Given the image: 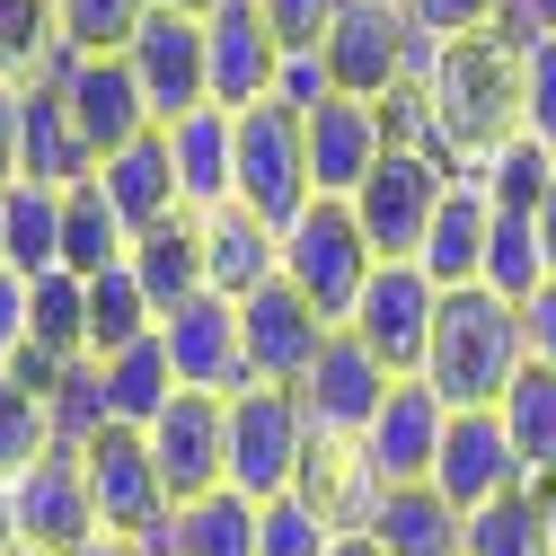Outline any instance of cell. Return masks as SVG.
I'll return each instance as SVG.
<instances>
[{"instance_id": "6da1fadb", "label": "cell", "mask_w": 556, "mask_h": 556, "mask_svg": "<svg viewBox=\"0 0 556 556\" xmlns=\"http://www.w3.org/2000/svg\"><path fill=\"white\" fill-rule=\"evenodd\" d=\"M433 115V142L451 168L485 160L495 142L521 132V36L513 27H485V36H451L425 53V80H415Z\"/></svg>"}, {"instance_id": "7a4b0ae2", "label": "cell", "mask_w": 556, "mask_h": 556, "mask_svg": "<svg viewBox=\"0 0 556 556\" xmlns=\"http://www.w3.org/2000/svg\"><path fill=\"white\" fill-rule=\"evenodd\" d=\"M530 371V336H521V309L504 292H442V318H433V354H425V380L451 415H485L504 406L513 380Z\"/></svg>"}, {"instance_id": "3957f363", "label": "cell", "mask_w": 556, "mask_h": 556, "mask_svg": "<svg viewBox=\"0 0 556 556\" xmlns=\"http://www.w3.org/2000/svg\"><path fill=\"white\" fill-rule=\"evenodd\" d=\"M318 53H327V72H336V98L389 106V98H406L415 80H425L433 36L406 18V0H344V18L327 27Z\"/></svg>"}, {"instance_id": "277c9868", "label": "cell", "mask_w": 556, "mask_h": 556, "mask_svg": "<svg viewBox=\"0 0 556 556\" xmlns=\"http://www.w3.org/2000/svg\"><path fill=\"white\" fill-rule=\"evenodd\" d=\"M371 274H380V256H371V239H363V222H354V203H309V213L283 230V283H292L327 327L354 318V301H363Z\"/></svg>"}, {"instance_id": "5b68a950", "label": "cell", "mask_w": 556, "mask_h": 556, "mask_svg": "<svg viewBox=\"0 0 556 556\" xmlns=\"http://www.w3.org/2000/svg\"><path fill=\"white\" fill-rule=\"evenodd\" d=\"M309 415H301V397L292 389H239L230 397V495H248V504H274V495H292L301 485V468H309Z\"/></svg>"}, {"instance_id": "8992f818", "label": "cell", "mask_w": 556, "mask_h": 556, "mask_svg": "<svg viewBox=\"0 0 556 556\" xmlns=\"http://www.w3.org/2000/svg\"><path fill=\"white\" fill-rule=\"evenodd\" d=\"M451 177H459V168H451L442 151H389V160L371 168V186L354 194V222H363V239H371L380 265H415V256H425Z\"/></svg>"}, {"instance_id": "52a82bcc", "label": "cell", "mask_w": 556, "mask_h": 556, "mask_svg": "<svg viewBox=\"0 0 556 556\" xmlns=\"http://www.w3.org/2000/svg\"><path fill=\"white\" fill-rule=\"evenodd\" d=\"M318 203L309 186V124L292 106H248L239 115V213H256L265 230H292Z\"/></svg>"}, {"instance_id": "ba28073f", "label": "cell", "mask_w": 556, "mask_h": 556, "mask_svg": "<svg viewBox=\"0 0 556 556\" xmlns=\"http://www.w3.org/2000/svg\"><path fill=\"white\" fill-rule=\"evenodd\" d=\"M389 389H397V371L371 354L354 327H336L292 397H301V415H309V442H344V451H354V442L371 433V415L389 406Z\"/></svg>"}, {"instance_id": "9c48e42d", "label": "cell", "mask_w": 556, "mask_h": 556, "mask_svg": "<svg viewBox=\"0 0 556 556\" xmlns=\"http://www.w3.org/2000/svg\"><path fill=\"white\" fill-rule=\"evenodd\" d=\"M27 89H62V106H72L89 160H115V151L142 142V132H160L151 106H142V80H132V62H80V53H62V45H53V62H45Z\"/></svg>"}, {"instance_id": "30bf717a", "label": "cell", "mask_w": 556, "mask_h": 556, "mask_svg": "<svg viewBox=\"0 0 556 556\" xmlns=\"http://www.w3.org/2000/svg\"><path fill=\"white\" fill-rule=\"evenodd\" d=\"M433 318H442V283H433V274H425V265H380L344 327H354L397 380H415L425 354H433Z\"/></svg>"}, {"instance_id": "8fae6325", "label": "cell", "mask_w": 556, "mask_h": 556, "mask_svg": "<svg viewBox=\"0 0 556 556\" xmlns=\"http://www.w3.org/2000/svg\"><path fill=\"white\" fill-rule=\"evenodd\" d=\"M151 459H160V485L168 504H203L230 485V397H203V389H177V406L151 425Z\"/></svg>"}, {"instance_id": "7c38bea8", "label": "cell", "mask_w": 556, "mask_h": 556, "mask_svg": "<svg viewBox=\"0 0 556 556\" xmlns=\"http://www.w3.org/2000/svg\"><path fill=\"white\" fill-rule=\"evenodd\" d=\"M80 477H89V504H98V530H106V539H142V530H160V521L177 513L168 485H160V459H151V433L106 425V433L80 451Z\"/></svg>"}, {"instance_id": "4fadbf2b", "label": "cell", "mask_w": 556, "mask_h": 556, "mask_svg": "<svg viewBox=\"0 0 556 556\" xmlns=\"http://www.w3.org/2000/svg\"><path fill=\"white\" fill-rule=\"evenodd\" d=\"M442 433H451V406H442L425 380H397L389 406L371 415V433L354 442V459H363V477L380 485V495H397V485H433Z\"/></svg>"}, {"instance_id": "5bb4252c", "label": "cell", "mask_w": 556, "mask_h": 556, "mask_svg": "<svg viewBox=\"0 0 556 556\" xmlns=\"http://www.w3.org/2000/svg\"><path fill=\"white\" fill-rule=\"evenodd\" d=\"M239 336H248V380H256V389H301L309 363H318V344H327L336 327L283 283V274H274L265 292L239 301Z\"/></svg>"}, {"instance_id": "9a60e30c", "label": "cell", "mask_w": 556, "mask_h": 556, "mask_svg": "<svg viewBox=\"0 0 556 556\" xmlns=\"http://www.w3.org/2000/svg\"><path fill=\"white\" fill-rule=\"evenodd\" d=\"M10 530L27 547H45V556H80L89 539H106L98 504H89V477H80L72 451H45L27 477H10Z\"/></svg>"}, {"instance_id": "2e32d148", "label": "cell", "mask_w": 556, "mask_h": 556, "mask_svg": "<svg viewBox=\"0 0 556 556\" xmlns=\"http://www.w3.org/2000/svg\"><path fill=\"white\" fill-rule=\"evenodd\" d=\"M521 451H513V433H504V415L485 406V415H451V433H442V459H433V495L468 521V513H485V504H504V495H521Z\"/></svg>"}, {"instance_id": "e0dca14e", "label": "cell", "mask_w": 556, "mask_h": 556, "mask_svg": "<svg viewBox=\"0 0 556 556\" xmlns=\"http://www.w3.org/2000/svg\"><path fill=\"white\" fill-rule=\"evenodd\" d=\"M160 344H168V363H177V389H203V397H239V389H248L239 301L194 292L186 309H168V318H160Z\"/></svg>"}, {"instance_id": "ac0fdd59", "label": "cell", "mask_w": 556, "mask_h": 556, "mask_svg": "<svg viewBox=\"0 0 556 556\" xmlns=\"http://www.w3.org/2000/svg\"><path fill=\"white\" fill-rule=\"evenodd\" d=\"M203 62H213V106L222 115H248V106H274V80H283V45H274L256 0H222L203 18Z\"/></svg>"}, {"instance_id": "d6986e66", "label": "cell", "mask_w": 556, "mask_h": 556, "mask_svg": "<svg viewBox=\"0 0 556 556\" xmlns=\"http://www.w3.org/2000/svg\"><path fill=\"white\" fill-rule=\"evenodd\" d=\"M132 80H142V106H151V124L168 132L177 115H194V106H213V62H203V18H168V10H151V27L132 36Z\"/></svg>"}, {"instance_id": "ffe728a7", "label": "cell", "mask_w": 556, "mask_h": 556, "mask_svg": "<svg viewBox=\"0 0 556 556\" xmlns=\"http://www.w3.org/2000/svg\"><path fill=\"white\" fill-rule=\"evenodd\" d=\"M301 124H309V186H318V203H354L371 186V168L389 160V115L371 98H327Z\"/></svg>"}, {"instance_id": "44dd1931", "label": "cell", "mask_w": 556, "mask_h": 556, "mask_svg": "<svg viewBox=\"0 0 556 556\" xmlns=\"http://www.w3.org/2000/svg\"><path fill=\"white\" fill-rule=\"evenodd\" d=\"M168 160H177V203L194 222H213L239 203V115L222 106H194L168 124Z\"/></svg>"}, {"instance_id": "7402d4cb", "label": "cell", "mask_w": 556, "mask_h": 556, "mask_svg": "<svg viewBox=\"0 0 556 556\" xmlns=\"http://www.w3.org/2000/svg\"><path fill=\"white\" fill-rule=\"evenodd\" d=\"M485 239H495V203H485V186L459 168L451 194H442V213H433V239H425V265L442 292H477L485 283Z\"/></svg>"}, {"instance_id": "603a6c76", "label": "cell", "mask_w": 556, "mask_h": 556, "mask_svg": "<svg viewBox=\"0 0 556 556\" xmlns=\"http://www.w3.org/2000/svg\"><path fill=\"white\" fill-rule=\"evenodd\" d=\"M98 186H106V203H115V222H124L132 239L186 213V203H177V160H168V132H142V142H132V151L98 160Z\"/></svg>"}, {"instance_id": "cb8c5ba5", "label": "cell", "mask_w": 556, "mask_h": 556, "mask_svg": "<svg viewBox=\"0 0 556 556\" xmlns=\"http://www.w3.org/2000/svg\"><path fill=\"white\" fill-rule=\"evenodd\" d=\"M274 274H283V230H265L256 213H213L203 222V292H222V301H248L265 292Z\"/></svg>"}, {"instance_id": "d4e9b609", "label": "cell", "mask_w": 556, "mask_h": 556, "mask_svg": "<svg viewBox=\"0 0 556 556\" xmlns=\"http://www.w3.org/2000/svg\"><path fill=\"white\" fill-rule=\"evenodd\" d=\"M18 177L27 186H53V194H72L98 177L89 142H80V124L72 106H62V89H27V151H18Z\"/></svg>"}, {"instance_id": "484cf974", "label": "cell", "mask_w": 556, "mask_h": 556, "mask_svg": "<svg viewBox=\"0 0 556 556\" xmlns=\"http://www.w3.org/2000/svg\"><path fill=\"white\" fill-rule=\"evenodd\" d=\"M363 530L380 539V556H459V539H468V521L433 495V485H397V495H380Z\"/></svg>"}, {"instance_id": "4316f807", "label": "cell", "mask_w": 556, "mask_h": 556, "mask_svg": "<svg viewBox=\"0 0 556 556\" xmlns=\"http://www.w3.org/2000/svg\"><path fill=\"white\" fill-rule=\"evenodd\" d=\"M124 265L142 274V292H151V309H160V318H168V309H186V301L203 292V222H194V213H177V222L142 230Z\"/></svg>"}, {"instance_id": "83f0119b", "label": "cell", "mask_w": 556, "mask_h": 556, "mask_svg": "<svg viewBox=\"0 0 556 556\" xmlns=\"http://www.w3.org/2000/svg\"><path fill=\"white\" fill-rule=\"evenodd\" d=\"M106 371V415L124 433H151L160 415L177 406V363H168V344L160 336H142V344H124L115 363H98Z\"/></svg>"}, {"instance_id": "f1b7e54d", "label": "cell", "mask_w": 556, "mask_h": 556, "mask_svg": "<svg viewBox=\"0 0 556 556\" xmlns=\"http://www.w3.org/2000/svg\"><path fill=\"white\" fill-rule=\"evenodd\" d=\"M0 265H18L27 283L36 274H62V194L53 186H0Z\"/></svg>"}, {"instance_id": "f546056e", "label": "cell", "mask_w": 556, "mask_h": 556, "mask_svg": "<svg viewBox=\"0 0 556 556\" xmlns=\"http://www.w3.org/2000/svg\"><path fill=\"white\" fill-rule=\"evenodd\" d=\"M124 256H132V230L115 222L106 186H98V177H89V186H72V194H62V274L98 283V274H115Z\"/></svg>"}, {"instance_id": "4dcf8cb0", "label": "cell", "mask_w": 556, "mask_h": 556, "mask_svg": "<svg viewBox=\"0 0 556 556\" xmlns=\"http://www.w3.org/2000/svg\"><path fill=\"white\" fill-rule=\"evenodd\" d=\"M142 27H151V0H53V36L80 62H124Z\"/></svg>"}, {"instance_id": "1f68e13d", "label": "cell", "mask_w": 556, "mask_h": 556, "mask_svg": "<svg viewBox=\"0 0 556 556\" xmlns=\"http://www.w3.org/2000/svg\"><path fill=\"white\" fill-rule=\"evenodd\" d=\"M142 336H160V309L142 292V274H132V265L98 274V283H89V363H115L124 344H142Z\"/></svg>"}, {"instance_id": "d6a6232c", "label": "cell", "mask_w": 556, "mask_h": 556, "mask_svg": "<svg viewBox=\"0 0 556 556\" xmlns=\"http://www.w3.org/2000/svg\"><path fill=\"white\" fill-rule=\"evenodd\" d=\"M495 415H504V433H513V451H521V477H530V485H556V371L530 363Z\"/></svg>"}, {"instance_id": "836d02e7", "label": "cell", "mask_w": 556, "mask_h": 556, "mask_svg": "<svg viewBox=\"0 0 556 556\" xmlns=\"http://www.w3.org/2000/svg\"><path fill=\"white\" fill-rule=\"evenodd\" d=\"M468 177L485 186L495 213H530V222H539V203H547V186H556V151H539L530 132H513V142H495L485 160H468Z\"/></svg>"}, {"instance_id": "e575fe53", "label": "cell", "mask_w": 556, "mask_h": 556, "mask_svg": "<svg viewBox=\"0 0 556 556\" xmlns=\"http://www.w3.org/2000/svg\"><path fill=\"white\" fill-rule=\"evenodd\" d=\"M45 425H53V451L80 459V451L115 425V415H106V371H98V363H72V371L45 389Z\"/></svg>"}, {"instance_id": "d590c367", "label": "cell", "mask_w": 556, "mask_h": 556, "mask_svg": "<svg viewBox=\"0 0 556 556\" xmlns=\"http://www.w3.org/2000/svg\"><path fill=\"white\" fill-rule=\"evenodd\" d=\"M459 556H556V547H547V513H539V485H521V495L468 513Z\"/></svg>"}, {"instance_id": "8d00e7d4", "label": "cell", "mask_w": 556, "mask_h": 556, "mask_svg": "<svg viewBox=\"0 0 556 556\" xmlns=\"http://www.w3.org/2000/svg\"><path fill=\"white\" fill-rule=\"evenodd\" d=\"M177 556H256V504L248 495H203L177 513Z\"/></svg>"}, {"instance_id": "74e56055", "label": "cell", "mask_w": 556, "mask_h": 556, "mask_svg": "<svg viewBox=\"0 0 556 556\" xmlns=\"http://www.w3.org/2000/svg\"><path fill=\"white\" fill-rule=\"evenodd\" d=\"M547 283V248H539V222L530 213H495V239H485V292H504L513 309Z\"/></svg>"}, {"instance_id": "f35d334b", "label": "cell", "mask_w": 556, "mask_h": 556, "mask_svg": "<svg viewBox=\"0 0 556 556\" xmlns=\"http://www.w3.org/2000/svg\"><path fill=\"white\" fill-rule=\"evenodd\" d=\"M45 451H53V425H45V389H27L18 371H0V485H10V477H27Z\"/></svg>"}, {"instance_id": "ab89813d", "label": "cell", "mask_w": 556, "mask_h": 556, "mask_svg": "<svg viewBox=\"0 0 556 556\" xmlns=\"http://www.w3.org/2000/svg\"><path fill=\"white\" fill-rule=\"evenodd\" d=\"M336 521L309 504V495H274L256 504V556H336Z\"/></svg>"}, {"instance_id": "60d3db41", "label": "cell", "mask_w": 556, "mask_h": 556, "mask_svg": "<svg viewBox=\"0 0 556 556\" xmlns=\"http://www.w3.org/2000/svg\"><path fill=\"white\" fill-rule=\"evenodd\" d=\"M53 45V0H0V80H36Z\"/></svg>"}, {"instance_id": "b9f144b4", "label": "cell", "mask_w": 556, "mask_h": 556, "mask_svg": "<svg viewBox=\"0 0 556 556\" xmlns=\"http://www.w3.org/2000/svg\"><path fill=\"white\" fill-rule=\"evenodd\" d=\"M521 132L539 151H556V36L521 45Z\"/></svg>"}, {"instance_id": "7bdbcfd3", "label": "cell", "mask_w": 556, "mask_h": 556, "mask_svg": "<svg viewBox=\"0 0 556 556\" xmlns=\"http://www.w3.org/2000/svg\"><path fill=\"white\" fill-rule=\"evenodd\" d=\"M406 18L425 27L433 45H451V36H485V27H504V18H513V0H406Z\"/></svg>"}, {"instance_id": "ee69618b", "label": "cell", "mask_w": 556, "mask_h": 556, "mask_svg": "<svg viewBox=\"0 0 556 556\" xmlns=\"http://www.w3.org/2000/svg\"><path fill=\"white\" fill-rule=\"evenodd\" d=\"M256 10H265V27H274V45H283V53H318L327 27L344 18V0H256Z\"/></svg>"}, {"instance_id": "f6af8a7d", "label": "cell", "mask_w": 556, "mask_h": 556, "mask_svg": "<svg viewBox=\"0 0 556 556\" xmlns=\"http://www.w3.org/2000/svg\"><path fill=\"white\" fill-rule=\"evenodd\" d=\"M336 98V72H327V53H283V80H274V106H292V115H318Z\"/></svg>"}, {"instance_id": "bcb514c9", "label": "cell", "mask_w": 556, "mask_h": 556, "mask_svg": "<svg viewBox=\"0 0 556 556\" xmlns=\"http://www.w3.org/2000/svg\"><path fill=\"white\" fill-rule=\"evenodd\" d=\"M27 292H36L27 274H18V265H0V371L27 354Z\"/></svg>"}, {"instance_id": "7dc6e473", "label": "cell", "mask_w": 556, "mask_h": 556, "mask_svg": "<svg viewBox=\"0 0 556 556\" xmlns=\"http://www.w3.org/2000/svg\"><path fill=\"white\" fill-rule=\"evenodd\" d=\"M18 151H27V80H0V186H18Z\"/></svg>"}, {"instance_id": "c3c4849f", "label": "cell", "mask_w": 556, "mask_h": 556, "mask_svg": "<svg viewBox=\"0 0 556 556\" xmlns=\"http://www.w3.org/2000/svg\"><path fill=\"white\" fill-rule=\"evenodd\" d=\"M521 336H530V363H539V371H556V274L521 301Z\"/></svg>"}, {"instance_id": "681fc988", "label": "cell", "mask_w": 556, "mask_h": 556, "mask_svg": "<svg viewBox=\"0 0 556 556\" xmlns=\"http://www.w3.org/2000/svg\"><path fill=\"white\" fill-rule=\"evenodd\" d=\"M504 27H513L521 45H530V36H556V0H513V18H504Z\"/></svg>"}, {"instance_id": "f907efd6", "label": "cell", "mask_w": 556, "mask_h": 556, "mask_svg": "<svg viewBox=\"0 0 556 556\" xmlns=\"http://www.w3.org/2000/svg\"><path fill=\"white\" fill-rule=\"evenodd\" d=\"M539 248H547V274H556V186H547V203H539Z\"/></svg>"}, {"instance_id": "816d5d0a", "label": "cell", "mask_w": 556, "mask_h": 556, "mask_svg": "<svg viewBox=\"0 0 556 556\" xmlns=\"http://www.w3.org/2000/svg\"><path fill=\"white\" fill-rule=\"evenodd\" d=\"M151 10H168V18H213L222 0H151Z\"/></svg>"}, {"instance_id": "f5cc1de1", "label": "cell", "mask_w": 556, "mask_h": 556, "mask_svg": "<svg viewBox=\"0 0 556 556\" xmlns=\"http://www.w3.org/2000/svg\"><path fill=\"white\" fill-rule=\"evenodd\" d=\"M336 556H380V539H371V530H344V539H336Z\"/></svg>"}, {"instance_id": "db71d44e", "label": "cell", "mask_w": 556, "mask_h": 556, "mask_svg": "<svg viewBox=\"0 0 556 556\" xmlns=\"http://www.w3.org/2000/svg\"><path fill=\"white\" fill-rule=\"evenodd\" d=\"M80 556H142V547H132V539H89Z\"/></svg>"}, {"instance_id": "11a10c76", "label": "cell", "mask_w": 556, "mask_h": 556, "mask_svg": "<svg viewBox=\"0 0 556 556\" xmlns=\"http://www.w3.org/2000/svg\"><path fill=\"white\" fill-rule=\"evenodd\" d=\"M539 513H547V547H556V485H539Z\"/></svg>"}, {"instance_id": "9f6ffc18", "label": "cell", "mask_w": 556, "mask_h": 556, "mask_svg": "<svg viewBox=\"0 0 556 556\" xmlns=\"http://www.w3.org/2000/svg\"><path fill=\"white\" fill-rule=\"evenodd\" d=\"M0 556H45V547H27V539H10V547H0Z\"/></svg>"}]
</instances>
